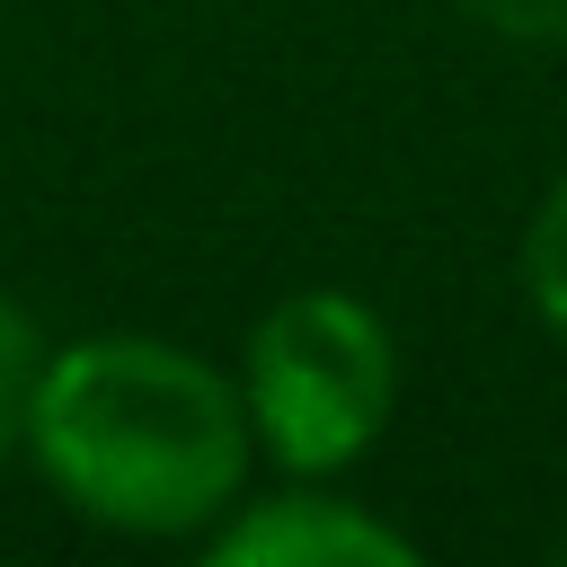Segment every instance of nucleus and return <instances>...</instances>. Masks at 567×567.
Masks as SVG:
<instances>
[{"label": "nucleus", "instance_id": "obj_4", "mask_svg": "<svg viewBox=\"0 0 567 567\" xmlns=\"http://www.w3.org/2000/svg\"><path fill=\"white\" fill-rule=\"evenodd\" d=\"M53 337L0 292V470L27 452V408H35V372H44Z\"/></svg>", "mask_w": 567, "mask_h": 567}, {"label": "nucleus", "instance_id": "obj_1", "mask_svg": "<svg viewBox=\"0 0 567 567\" xmlns=\"http://www.w3.org/2000/svg\"><path fill=\"white\" fill-rule=\"evenodd\" d=\"M35 478L97 532L124 540H204L257 470L239 372L204 363L177 337L97 328L44 354L27 408Z\"/></svg>", "mask_w": 567, "mask_h": 567}, {"label": "nucleus", "instance_id": "obj_3", "mask_svg": "<svg viewBox=\"0 0 567 567\" xmlns=\"http://www.w3.org/2000/svg\"><path fill=\"white\" fill-rule=\"evenodd\" d=\"M213 567H416V540L328 478H284L275 496H239L204 532Z\"/></svg>", "mask_w": 567, "mask_h": 567}, {"label": "nucleus", "instance_id": "obj_2", "mask_svg": "<svg viewBox=\"0 0 567 567\" xmlns=\"http://www.w3.org/2000/svg\"><path fill=\"white\" fill-rule=\"evenodd\" d=\"M239 399L257 452L284 478H337L381 443L399 408V337L363 292L301 284L257 310L239 346Z\"/></svg>", "mask_w": 567, "mask_h": 567}, {"label": "nucleus", "instance_id": "obj_6", "mask_svg": "<svg viewBox=\"0 0 567 567\" xmlns=\"http://www.w3.org/2000/svg\"><path fill=\"white\" fill-rule=\"evenodd\" d=\"M452 9L514 44H567V0H452Z\"/></svg>", "mask_w": 567, "mask_h": 567}, {"label": "nucleus", "instance_id": "obj_5", "mask_svg": "<svg viewBox=\"0 0 567 567\" xmlns=\"http://www.w3.org/2000/svg\"><path fill=\"white\" fill-rule=\"evenodd\" d=\"M523 292H532V310L567 337V168H558L549 195L532 204V230H523Z\"/></svg>", "mask_w": 567, "mask_h": 567}]
</instances>
